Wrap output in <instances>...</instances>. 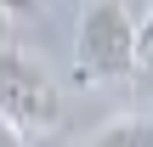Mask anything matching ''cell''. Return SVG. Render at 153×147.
Returning a JSON list of instances; mask_svg holds the SVG:
<instances>
[{"label": "cell", "mask_w": 153, "mask_h": 147, "mask_svg": "<svg viewBox=\"0 0 153 147\" xmlns=\"http://www.w3.org/2000/svg\"><path fill=\"white\" fill-rule=\"evenodd\" d=\"M0 147H28V136H23L11 119H0Z\"/></svg>", "instance_id": "5"}, {"label": "cell", "mask_w": 153, "mask_h": 147, "mask_svg": "<svg viewBox=\"0 0 153 147\" xmlns=\"http://www.w3.org/2000/svg\"><path fill=\"white\" fill-rule=\"evenodd\" d=\"M0 119H11L23 136L51 130L62 119V91H57L51 68L28 51H11V45H0Z\"/></svg>", "instance_id": "2"}, {"label": "cell", "mask_w": 153, "mask_h": 147, "mask_svg": "<svg viewBox=\"0 0 153 147\" xmlns=\"http://www.w3.org/2000/svg\"><path fill=\"white\" fill-rule=\"evenodd\" d=\"M74 51H79V79H119L142 62L136 51V23L119 0H91L79 28H74Z\"/></svg>", "instance_id": "1"}, {"label": "cell", "mask_w": 153, "mask_h": 147, "mask_svg": "<svg viewBox=\"0 0 153 147\" xmlns=\"http://www.w3.org/2000/svg\"><path fill=\"white\" fill-rule=\"evenodd\" d=\"M34 6H40V0H0V11H6V17H28Z\"/></svg>", "instance_id": "6"}, {"label": "cell", "mask_w": 153, "mask_h": 147, "mask_svg": "<svg viewBox=\"0 0 153 147\" xmlns=\"http://www.w3.org/2000/svg\"><path fill=\"white\" fill-rule=\"evenodd\" d=\"M136 51H142V57H153V6H148V17L136 23Z\"/></svg>", "instance_id": "4"}, {"label": "cell", "mask_w": 153, "mask_h": 147, "mask_svg": "<svg viewBox=\"0 0 153 147\" xmlns=\"http://www.w3.org/2000/svg\"><path fill=\"white\" fill-rule=\"evenodd\" d=\"M97 147H153V119H114Z\"/></svg>", "instance_id": "3"}]
</instances>
